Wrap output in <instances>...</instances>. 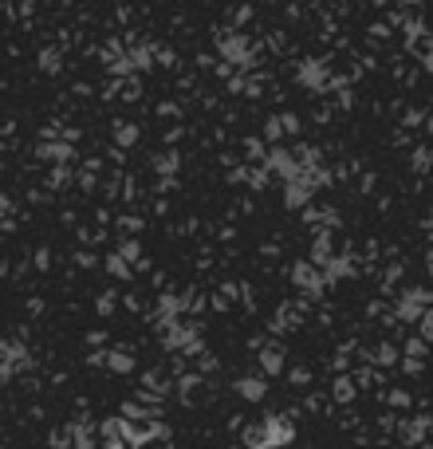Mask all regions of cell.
<instances>
[{
  "label": "cell",
  "instance_id": "cell-5",
  "mask_svg": "<svg viewBox=\"0 0 433 449\" xmlns=\"http://www.w3.org/2000/svg\"><path fill=\"white\" fill-rule=\"evenodd\" d=\"M240 394H245V398H252V402H260L264 398V382H256V379L248 382L245 379V382H240Z\"/></svg>",
  "mask_w": 433,
  "mask_h": 449
},
{
  "label": "cell",
  "instance_id": "cell-4",
  "mask_svg": "<svg viewBox=\"0 0 433 449\" xmlns=\"http://www.w3.org/2000/svg\"><path fill=\"white\" fill-rule=\"evenodd\" d=\"M16 363H20V351H12V347H0V374H9Z\"/></svg>",
  "mask_w": 433,
  "mask_h": 449
},
{
  "label": "cell",
  "instance_id": "cell-1",
  "mask_svg": "<svg viewBox=\"0 0 433 449\" xmlns=\"http://www.w3.org/2000/svg\"><path fill=\"white\" fill-rule=\"evenodd\" d=\"M264 430H268V445H284V441H292V422L288 418H264Z\"/></svg>",
  "mask_w": 433,
  "mask_h": 449
},
{
  "label": "cell",
  "instance_id": "cell-3",
  "mask_svg": "<svg viewBox=\"0 0 433 449\" xmlns=\"http://www.w3.org/2000/svg\"><path fill=\"white\" fill-rule=\"evenodd\" d=\"M245 445L248 449H268V430H264V422H256L252 430H245Z\"/></svg>",
  "mask_w": 433,
  "mask_h": 449
},
{
  "label": "cell",
  "instance_id": "cell-2",
  "mask_svg": "<svg viewBox=\"0 0 433 449\" xmlns=\"http://www.w3.org/2000/svg\"><path fill=\"white\" fill-rule=\"evenodd\" d=\"M425 430H429V418H410V422L402 426V441H410V445H417V441L425 438Z\"/></svg>",
  "mask_w": 433,
  "mask_h": 449
},
{
  "label": "cell",
  "instance_id": "cell-6",
  "mask_svg": "<svg viewBox=\"0 0 433 449\" xmlns=\"http://www.w3.org/2000/svg\"><path fill=\"white\" fill-rule=\"evenodd\" d=\"M264 371H280V355H276V351H268V355H264Z\"/></svg>",
  "mask_w": 433,
  "mask_h": 449
}]
</instances>
